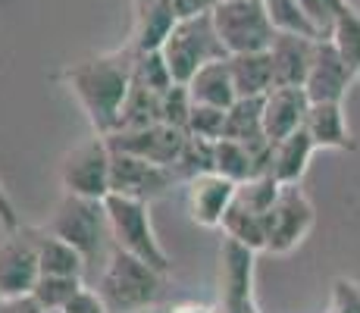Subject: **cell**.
<instances>
[{
    "instance_id": "30",
    "label": "cell",
    "mask_w": 360,
    "mask_h": 313,
    "mask_svg": "<svg viewBox=\"0 0 360 313\" xmlns=\"http://www.w3.org/2000/svg\"><path fill=\"white\" fill-rule=\"evenodd\" d=\"M213 144L217 141H207V138H195V135L185 138L182 154H179L176 166H172L176 176L185 179V182H191V179L200 176V172H213Z\"/></svg>"
},
{
    "instance_id": "6",
    "label": "cell",
    "mask_w": 360,
    "mask_h": 313,
    "mask_svg": "<svg viewBox=\"0 0 360 313\" xmlns=\"http://www.w3.org/2000/svg\"><path fill=\"white\" fill-rule=\"evenodd\" d=\"M213 25L223 41V47L232 53L269 51L276 38V25L266 13L263 0H219L213 6Z\"/></svg>"
},
{
    "instance_id": "33",
    "label": "cell",
    "mask_w": 360,
    "mask_h": 313,
    "mask_svg": "<svg viewBox=\"0 0 360 313\" xmlns=\"http://www.w3.org/2000/svg\"><path fill=\"white\" fill-rule=\"evenodd\" d=\"M329 313H360V285L348 276L332 279V301Z\"/></svg>"
},
{
    "instance_id": "28",
    "label": "cell",
    "mask_w": 360,
    "mask_h": 313,
    "mask_svg": "<svg viewBox=\"0 0 360 313\" xmlns=\"http://www.w3.org/2000/svg\"><path fill=\"white\" fill-rule=\"evenodd\" d=\"M279 188H282V182L273 176V172H260V176L248 179V182H238L235 200H238V204H245L248 210L263 213V217H266L269 207H273L276 198H279Z\"/></svg>"
},
{
    "instance_id": "40",
    "label": "cell",
    "mask_w": 360,
    "mask_h": 313,
    "mask_svg": "<svg viewBox=\"0 0 360 313\" xmlns=\"http://www.w3.org/2000/svg\"><path fill=\"white\" fill-rule=\"evenodd\" d=\"M135 4H148V0H135Z\"/></svg>"
},
{
    "instance_id": "22",
    "label": "cell",
    "mask_w": 360,
    "mask_h": 313,
    "mask_svg": "<svg viewBox=\"0 0 360 313\" xmlns=\"http://www.w3.org/2000/svg\"><path fill=\"white\" fill-rule=\"evenodd\" d=\"M34 245H38L41 276H82L88 267L85 254L66 238L53 235L51 229H34Z\"/></svg>"
},
{
    "instance_id": "25",
    "label": "cell",
    "mask_w": 360,
    "mask_h": 313,
    "mask_svg": "<svg viewBox=\"0 0 360 313\" xmlns=\"http://www.w3.org/2000/svg\"><path fill=\"white\" fill-rule=\"evenodd\" d=\"M223 229L229 238L241 241V245H248L251 250H266V217L263 213H254L248 210L245 204H238V200H232V207L226 210L223 217Z\"/></svg>"
},
{
    "instance_id": "36",
    "label": "cell",
    "mask_w": 360,
    "mask_h": 313,
    "mask_svg": "<svg viewBox=\"0 0 360 313\" xmlns=\"http://www.w3.org/2000/svg\"><path fill=\"white\" fill-rule=\"evenodd\" d=\"M0 226H4L6 232H16V229H22L19 210H16V204L10 200V194L4 191V185H0Z\"/></svg>"
},
{
    "instance_id": "11",
    "label": "cell",
    "mask_w": 360,
    "mask_h": 313,
    "mask_svg": "<svg viewBox=\"0 0 360 313\" xmlns=\"http://www.w3.org/2000/svg\"><path fill=\"white\" fill-rule=\"evenodd\" d=\"M254 260L257 250L226 235L219 248V313H248L254 304Z\"/></svg>"
},
{
    "instance_id": "43",
    "label": "cell",
    "mask_w": 360,
    "mask_h": 313,
    "mask_svg": "<svg viewBox=\"0 0 360 313\" xmlns=\"http://www.w3.org/2000/svg\"><path fill=\"white\" fill-rule=\"evenodd\" d=\"M138 313H148V310H138Z\"/></svg>"
},
{
    "instance_id": "41",
    "label": "cell",
    "mask_w": 360,
    "mask_h": 313,
    "mask_svg": "<svg viewBox=\"0 0 360 313\" xmlns=\"http://www.w3.org/2000/svg\"><path fill=\"white\" fill-rule=\"evenodd\" d=\"M357 82H360V69H357Z\"/></svg>"
},
{
    "instance_id": "1",
    "label": "cell",
    "mask_w": 360,
    "mask_h": 313,
    "mask_svg": "<svg viewBox=\"0 0 360 313\" xmlns=\"http://www.w3.org/2000/svg\"><path fill=\"white\" fill-rule=\"evenodd\" d=\"M135 47L126 44L120 51L101 53L94 60L72 63L60 75L69 91L79 97L82 110L88 113L91 129L98 135H110L120 122L122 103H126L131 79H135Z\"/></svg>"
},
{
    "instance_id": "26",
    "label": "cell",
    "mask_w": 360,
    "mask_h": 313,
    "mask_svg": "<svg viewBox=\"0 0 360 313\" xmlns=\"http://www.w3.org/2000/svg\"><path fill=\"white\" fill-rule=\"evenodd\" d=\"M329 38L335 41V47L342 51V57L351 63V69H354V75H357V69H360V13L351 4L338 10Z\"/></svg>"
},
{
    "instance_id": "31",
    "label": "cell",
    "mask_w": 360,
    "mask_h": 313,
    "mask_svg": "<svg viewBox=\"0 0 360 313\" xmlns=\"http://www.w3.org/2000/svg\"><path fill=\"white\" fill-rule=\"evenodd\" d=\"M188 135L207 138V141H219L226 135V110L210 107V103H195L188 116Z\"/></svg>"
},
{
    "instance_id": "29",
    "label": "cell",
    "mask_w": 360,
    "mask_h": 313,
    "mask_svg": "<svg viewBox=\"0 0 360 313\" xmlns=\"http://www.w3.org/2000/svg\"><path fill=\"white\" fill-rule=\"evenodd\" d=\"M263 4H266L269 19H273V25L279 32H297V34H307V38H323L297 0H263Z\"/></svg>"
},
{
    "instance_id": "34",
    "label": "cell",
    "mask_w": 360,
    "mask_h": 313,
    "mask_svg": "<svg viewBox=\"0 0 360 313\" xmlns=\"http://www.w3.org/2000/svg\"><path fill=\"white\" fill-rule=\"evenodd\" d=\"M63 313H110V307L103 304L98 288H82L79 295L63 307Z\"/></svg>"
},
{
    "instance_id": "7",
    "label": "cell",
    "mask_w": 360,
    "mask_h": 313,
    "mask_svg": "<svg viewBox=\"0 0 360 313\" xmlns=\"http://www.w3.org/2000/svg\"><path fill=\"white\" fill-rule=\"evenodd\" d=\"M316 222V210L304 194L301 182L279 188V198L266 213V254H288L310 235Z\"/></svg>"
},
{
    "instance_id": "42",
    "label": "cell",
    "mask_w": 360,
    "mask_h": 313,
    "mask_svg": "<svg viewBox=\"0 0 360 313\" xmlns=\"http://www.w3.org/2000/svg\"><path fill=\"white\" fill-rule=\"evenodd\" d=\"M51 313H63V310H51Z\"/></svg>"
},
{
    "instance_id": "5",
    "label": "cell",
    "mask_w": 360,
    "mask_h": 313,
    "mask_svg": "<svg viewBox=\"0 0 360 313\" xmlns=\"http://www.w3.org/2000/svg\"><path fill=\"white\" fill-rule=\"evenodd\" d=\"M47 229L53 235H60V238H66L69 245L79 248L85 254L88 267L98 263V257H103L107 241H113L107 204L98 198H82V194H69V191L60 198Z\"/></svg>"
},
{
    "instance_id": "19",
    "label": "cell",
    "mask_w": 360,
    "mask_h": 313,
    "mask_svg": "<svg viewBox=\"0 0 360 313\" xmlns=\"http://www.w3.org/2000/svg\"><path fill=\"white\" fill-rule=\"evenodd\" d=\"M235 94L238 97H266L276 88L273 75V57L269 51H251V53H232L229 57Z\"/></svg>"
},
{
    "instance_id": "38",
    "label": "cell",
    "mask_w": 360,
    "mask_h": 313,
    "mask_svg": "<svg viewBox=\"0 0 360 313\" xmlns=\"http://www.w3.org/2000/svg\"><path fill=\"white\" fill-rule=\"evenodd\" d=\"M160 313H217V310L207 307V304H176V307L160 310Z\"/></svg>"
},
{
    "instance_id": "13",
    "label": "cell",
    "mask_w": 360,
    "mask_h": 313,
    "mask_svg": "<svg viewBox=\"0 0 360 313\" xmlns=\"http://www.w3.org/2000/svg\"><path fill=\"white\" fill-rule=\"evenodd\" d=\"M357 82L354 69L351 63L342 57V51L335 47V41L320 38L316 41V51H314V63H310V72L307 82H304V91H307L310 103H320V101H345L348 88Z\"/></svg>"
},
{
    "instance_id": "3",
    "label": "cell",
    "mask_w": 360,
    "mask_h": 313,
    "mask_svg": "<svg viewBox=\"0 0 360 313\" xmlns=\"http://www.w3.org/2000/svg\"><path fill=\"white\" fill-rule=\"evenodd\" d=\"M160 53L179 85H188L191 75H195L200 66L229 57V51L223 47V41H219V34H217V25H213V13L179 19V23L172 25V32L166 34Z\"/></svg>"
},
{
    "instance_id": "17",
    "label": "cell",
    "mask_w": 360,
    "mask_h": 313,
    "mask_svg": "<svg viewBox=\"0 0 360 313\" xmlns=\"http://www.w3.org/2000/svg\"><path fill=\"white\" fill-rule=\"evenodd\" d=\"M304 129L310 132V138L316 141L320 151H354L357 148L354 135H351V129H348V120H345L342 101L310 103Z\"/></svg>"
},
{
    "instance_id": "23",
    "label": "cell",
    "mask_w": 360,
    "mask_h": 313,
    "mask_svg": "<svg viewBox=\"0 0 360 313\" xmlns=\"http://www.w3.org/2000/svg\"><path fill=\"white\" fill-rule=\"evenodd\" d=\"M235 141H245L251 148L269 144L266 129H263V97H238L226 110V135Z\"/></svg>"
},
{
    "instance_id": "37",
    "label": "cell",
    "mask_w": 360,
    "mask_h": 313,
    "mask_svg": "<svg viewBox=\"0 0 360 313\" xmlns=\"http://www.w3.org/2000/svg\"><path fill=\"white\" fill-rule=\"evenodd\" d=\"M0 313H47V310L32 295H25V298H0Z\"/></svg>"
},
{
    "instance_id": "9",
    "label": "cell",
    "mask_w": 360,
    "mask_h": 313,
    "mask_svg": "<svg viewBox=\"0 0 360 313\" xmlns=\"http://www.w3.org/2000/svg\"><path fill=\"white\" fill-rule=\"evenodd\" d=\"M172 182H179L172 166L150 163V160L126 154V151H113V157H110V191L113 194H126V198L150 204L166 188H172Z\"/></svg>"
},
{
    "instance_id": "35",
    "label": "cell",
    "mask_w": 360,
    "mask_h": 313,
    "mask_svg": "<svg viewBox=\"0 0 360 313\" xmlns=\"http://www.w3.org/2000/svg\"><path fill=\"white\" fill-rule=\"evenodd\" d=\"M219 0H172V10H176V19H191L200 16V13H213Z\"/></svg>"
},
{
    "instance_id": "20",
    "label": "cell",
    "mask_w": 360,
    "mask_h": 313,
    "mask_svg": "<svg viewBox=\"0 0 360 313\" xmlns=\"http://www.w3.org/2000/svg\"><path fill=\"white\" fill-rule=\"evenodd\" d=\"M188 94H191L195 103H210V107L229 110L232 103L238 101V94H235V82H232V69H229V57L200 66L188 82Z\"/></svg>"
},
{
    "instance_id": "24",
    "label": "cell",
    "mask_w": 360,
    "mask_h": 313,
    "mask_svg": "<svg viewBox=\"0 0 360 313\" xmlns=\"http://www.w3.org/2000/svg\"><path fill=\"white\" fill-rule=\"evenodd\" d=\"M160 91L148 88L144 82L131 79V88H129V97L122 103V113H120V122H116L113 132H122V129H144V125H154L160 122Z\"/></svg>"
},
{
    "instance_id": "32",
    "label": "cell",
    "mask_w": 360,
    "mask_h": 313,
    "mask_svg": "<svg viewBox=\"0 0 360 313\" xmlns=\"http://www.w3.org/2000/svg\"><path fill=\"white\" fill-rule=\"evenodd\" d=\"M191 107H195V101H191V94H188V85H179L176 82V85H172L169 91H163V97H160V122L188 132Z\"/></svg>"
},
{
    "instance_id": "10",
    "label": "cell",
    "mask_w": 360,
    "mask_h": 313,
    "mask_svg": "<svg viewBox=\"0 0 360 313\" xmlns=\"http://www.w3.org/2000/svg\"><path fill=\"white\" fill-rule=\"evenodd\" d=\"M41 279L38 245H34V229H16L6 232L0 245V298H25L34 291Z\"/></svg>"
},
{
    "instance_id": "2",
    "label": "cell",
    "mask_w": 360,
    "mask_h": 313,
    "mask_svg": "<svg viewBox=\"0 0 360 313\" xmlns=\"http://www.w3.org/2000/svg\"><path fill=\"white\" fill-rule=\"evenodd\" d=\"M160 288H163L160 269H154L141 257L113 245L98 282V295L103 298L110 313L150 310L157 304V298H160Z\"/></svg>"
},
{
    "instance_id": "27",
    "label": "cell",
    "mask_w": 360,
    "mask_h": 313,
    "mask_svg": "<svg viewBox=\"0 0 360 313\" xmlns=\"http://www.w3.org/2000/svg\"><path fill=\"white\" fill-rule=\"evenodd\" d=\"M82 288H85V285H82V276H41L38 285H34V291H32V298L51 313V310H63Z\"/></svg>"
},
{
    "instance_id": "21",
    "label": "cell",
    "mask_w": 360,
    "mask_h": 313,
    "mask_svg": "<svg viewBox=\"0 0 360 313\" xmlns=\"http://www.w3.org/2000/svg\"><path fill=\"white\" fill-rule=\"evenodd\" d=\"M314 151H320V148H316V141L310 138V132L297 129L288 138H282V141L273 144V163H269V172H273L282 185L301 182L304 172H307V166H310Z\"/></svg>"
},
{
    "instance_id": "39",
    "label": "cell",
    "mask_w": 360,
    "mask_h": 313,
    "mask_svg": "<svg viewBox=\"0 0 360 313\" xmlns=\"http://www.w3.org/2000/svg\"><path fill=\"white\" fill-rule=\"evenodd\" d=\"M248 313H260V310H257V304H251V307H248Z\"/></svg>"
},
{
    "instance_id": "16",
    "label": "cell",
    "mask_w": 360,
    "mask_h": 313,
    "mask_svg": "<svg viewBox=\"0 0 360 313\" xmlns=\"http://www.w3.org/2000/svg\"><path fill=\"white\" fill-rule=\"evenodd\" d=\"M316 41L320 38H307V34L297 32H276L273 44H269L276 85H304L307 82Z\"/></svg>"
},
{
    "instance_id": "4",
    "label": "cell",
    "mask_w": 360,
    "mask_h": 313,
    "mask_svg": "<svg viewBox=\"0 0 360 313\" xmlns=\"http://www.w3.org/2000/svg\"><path fill=\"white\" fill-rule=\"evenodd\" d=\"M107 204V217H110V232H113V245L129 250V254L141 257L144 263H150L154 269H160L166 276L172 269L169 254L163 250L160 238L154 232V222H150L148 200L126 198V194H113L110 191L103 198Z\"/></svg>"
},
{
    "instance_id": "18",
    "label": "cell",
    "mask_w": 360,
    "mask_h": 313,
    "mask_svg": "<svg viewBox=\"0 0 360 313\" xmlns=\"http://www.w3.org/2000/svg\"><path fill=\"white\" fill-rule=\"evenodd\" d=\"M176 10L172 0H148V4H135V29H131L129 44L135 47V53L144 51H160L166 34L176 25Z\"/></svg>"
},
{
    "instance_id": "12",
    "label": "cell",
    "mask_w": 360,
    "mask_h": 313,
    "mask_svg": "<svg viewBox=\"0 0 360 313\" xmlns=\"http://www.w3.org/2000/svg\"><path fill=\"white\" fill-rule=\"evenodd\" d=\"M185 138H188V132L176 129V125H166V122H154V125H144V129L110 132L107 141L113 151H126V154L144 157L160 166H176L179 154L185 148Z\"/></svg>"
},
{
    "instance_id": "8",
    "label": "cell",
    "mask_w": 360,
    "mask_h": 313,
    "mask_svg": "<svg viewBox=\"0 0 360 313\" xmlns=\"http://www.w3.org/2000/svg\"><path fill=\"white\" fill-rule=\"evenodd\" d=\"M110 157L113 151H110L107 135L94 132L88 141H82L63 157V166H60L63 188L69 194L103 200L110 194Z\"/></svg>"
},
{
    "instance_id": "14",
    "label": "cell",
    "mask_w": 360,
    "mask_h": 313,
    "mask_svg": "<svg viewBox=\"0 0 360 313\" xmlns=\"http://www.w3.org/2000/svg\"><path fill=\"white\" fill-rule=\"evenodd\" d=\"M238 182L226 179L223 172H200L188 182V217L200 229H219L226 210L232 207Z\"/></svg>"
},
{
    "instance_id": "15",
    "label": "cell",
    "mask_w": 360,
    "mask_h": 313,
    "mask_svg": "<svg viewBox=\"0 0 360 313\" xmlns=\"http://www.w3.org/2000/svg\"><path fill=\"white\" fill-rule=\"evenodd\" d=\"M310 110V97L304 85H276L273 91L263 97V129L269 141H282L292 132L304 129Z\"/></svg>"
}]
</instances>
